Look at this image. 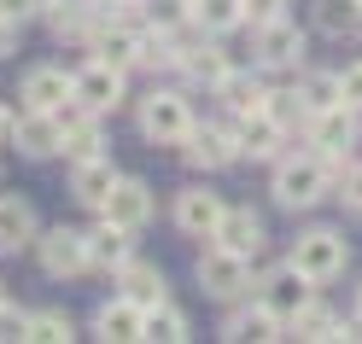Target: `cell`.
I'll use <instances>...</instances> for the list:
<instances>
[{
    "label": "cell",
    "instance_id": "6da1fadb",
    "mask_svg": "<svg viewBox=\"0 0 362 344\" xmlns=\"http://www.w3.org/2000/svg\"><path fill=\"white\" fill-rule=\"evenodd\" d=\"M339 181V170L327 164L322 152H304V158H281V170H275V204L281 210H310V204H322L327 187Z\"/></svg>",
    "mask_w": 362,
    "mask_h": 344
},
{
    "label": "cell",
    "instance_id": "7a4b0ae2",
    "mask_svg": "<svg viewBox=\"0 0 362 344\" xmlns=\"http://www.w3.org/2000/svg\"><path fill=\"white\" fill-rule=\"evenodd\" d=\"M193 129V105L187 94H175V88H152V94L141 100V134L152 146H181Z\"/></svg>",
    "mask_w": 362,
    "mask_h": 344
},
{
    "label": "cell",
    "instance_id": "3957f363",
    "mask_svg": "<svg viewBox=\"0 0 362 344\" xmlns=\"http://www.w3.org/2000/svg\"><path fill=\"white\" fill-rule=\"evenodd\" d=\"M292 263H298L315 286H327V280H339V274H345L351 245H345V234H339V227H310V234L292 239Z\"/></svg>",
    "mask_w": 362,
    "mask_h": 344
},
{
    "label": "cell",
    "instance_id": "277c9868",
    "mask_svg": "<svg viewBox=\"0 0 362 344\" xmlns=\"http://www.w3.org/2000/svg\"><path fill=\"white\" fill-rule=\"evenodd\" d=\"M199 286H205V297H216V304H234V297H245V286H252V257H240V251L211 239L199 251Z\"/></svg>",
    "mask_w": 362,
    "mask_h": 344
},
{
    "label": "cell",
    "instance_id": "5b68a950",
    "mask_svg": "<svg viewBox=\"0 0 362 344\" xmlns=\"http://www.w3.org/2000/svg\"><path fill=\"white\" fill-rule=\"evenodd\" d=\"M252 53H257V64H263V71H298V64H304V53H310V35L292 24L286 12H281V18H269V24H257Z\"/></svg>",
    "mask_w": 362,
    "mask_h": 344
},
{
    "label": "cell",
    "instance_id": "8992f818",
    "mask_svg": "<svg viewBox=\"0 0 362 344\" xmlns=\"http://www.w3.org/2000/svg\"><path fill=\"white\" fill-rule=\"evenodd\" d=\"M35 263H41V274H53V280H76V274L94 268L88 263V234H76V227H47V234H35Z\"/></svg>",
    "mask_w": 362,
    "mask_h": 344
},
{
    "label": "cell",
    "instance_id": "52a82bcc",
    "mask_svg": "<svg viewBox=\"0 0 362 344\" xmlns=\"http://www.w3.org/2000/svg\"><path fill=\"white\" fill-rule=\"evenodd\" d=\"M351 141H356V111L351 105H333V111H315L310 117V146L322 152L339 175L351 170Z\"/></svg>",
    "mask_w": 362,
    "mask_h": 344
},
{
    "label": "cell",
    "instance_id": "ba28073f",
    "mask_svg": "<svg viewBox=\"0 0 362 344\" xmlns=\"http://www.w3.org/2000/svg\"><path fill=\"white\" fill-rule=\"evenodd\" d=\"M181 158L193 170H228L240 158V141H234V123H193L187 141H181Z\"/></svg>",
    "mask_w": 362,
    "mask_h": 344
},
{
    "label": "cell",
    "instance_id": "9c48e42d",
    "mask_svg": "<svg viewBox=\"0 0 362 344\" xmlns=\"http://www.w3.org/2000/svg\"><path fill=\"white\" fill-rule=\"evenodd\" d=\"M100 216H111L117 227H129V234H141V227L158 216V193L146 187V181H134V175H117V187L105 193Z\"/></svg>",
    "mask_w": 362,
    "mask_h": 344
},
{
    "label": "cell",
    "instance_id": "30bf717a",
    "mask_svg": "<svg viewBox=\"0 0 362 344\" xmlns=\"http://www.w3.org/2000/svg\"><path fill=\"white\" fill-rule=\"evenodd\" d=\"M18 100H24V111H59L76 100V71H59V64H35V71H24V82H18Z\"/></svg>",
    "mask_w": 362,
    "mask_h": 344
},
{
    "label": "cell",
    "instance_id": "8fae6325",
    "mask_svg": "<svg viewBox=\"0 0 362 344\" xmlns=\"http://www.w3.org/2000/svg\"><path fill=\"white\" fill-rule=\"evenodd\" d=\"M257 297H263V304L275 309L281 321H292V315H298V309L310 304V297H315V280H310V274H304L298 263H286V268H269V274H263Z\"/></svg>",
    "mask_w": 362,
    "mask_h": 344
},
{
    "label": "cell",
    "instance_id": "7c38bea8",
    "mask_svg": "<svg viewBox=\"0 0 362 344\" xmlns=\"http://www.w3.org/2000/svg\"><path fill=\"white\" fill-rule=\"evenodd\" d=\"M76 105H88L94 117L117 111L123 105V71H117V64H105V59H88L82 71H76Z\"/></svg>",
    "mask_w": 362,
    "mask_h": 344
},
{
    "label": "cell",
    "instance_id": "4fadbf2b",
    "mask_svg": "<svg viewBox=\"0 0 362 344\" xmlns=\"http://www.w3.org/2000/svg\"><path fill=\"white\" fill-rule=\"evenodd\" d=\"M222 210H228V204H222V193H211V187H181L175 193V227L193 234V239H211Z\"/></svg>",
    "mask_w": 362,
    "mask_h": 344
},
{
    "label": "cell",
    "instance_id": "5bb4252c",
    "mask_svg": "<svg viewBox=\"0 0 362 344\" xmlns=\"http://www.w3.org/2000/svg\"><path fill=\"white\" fill-rule=\"evenodd\" d=\"M12 141H18L24 158H53V152H64L59 111H24V117H12Z\"/></svg>",
    "mask_w": 362,
    "mask_h": 344
},
{
    "label": "cell",
    "instance_id": "9a60e30c",
    "mask_svg": "<svg viewBox=\"0 0 362 344\" xmlns=\"http://www.w3.org/2000/svg\"><path fill=\"white\" fill-rule=\"evenodd\" d=\"M234 123V141H240V158H281L286 152V129L269 117V111H252V117H228Z\"/></svg>",
    "mask_w": 362,
    "mask_h": 344
},
{
    "label": "cell",
    "instance_id": "2e32d148",
    "mask_svg": "<svg viewBox=\"0 0 362 344\" xmlns=\"http://www.w3.org/2000/svg\"><path fill=\"white\" fill-rule=\"evenodd\" d=\"M141 321H146V304H134L129 292H117L94 309V333L105 344H129V338H141Z\"/></svg>",
    "mask_w": 362,
    "mask_h": 344
},
{
    "label": "cell",
    "instance_id": "e0dca14e",
    "mask_svg": "<svg viewBox=\"0 0 362 344\" xmlns=\"http://www.w3.org/2000/svg\"><path fill=\"white\" fill-rule=\"evenodd\" d=\"M211 94L222 100V111H228V117H252V111L269 105V82H263L257 71H228V76L211 88Z\"/></svg>",
    "mask_w": 362,
    "mask_h": 344
},
{
    "label": "cell",
    "instance_id": "ac0fdd59",
    "mask_svg": "<svg viewBox=\"0 0 362 344\" xmlns=\"http://www.w3.org/2000/svg\"><path fill=\"white\" fill-rule=\"evenodd\" d=\"M175 64H181L193 82H205V88H216L222 76L234 71V59H228V47H222V41H187V47L175 41Z\"/></svg>",
    "mask_w": 362,
    "mask_h": 344
},
{
    "label": "cell",
    "instance_id": "d6986e66",
    "mask_svg": "<svg viewBox=\"0 0 362 344\" xmlns=\"http://www.w3.org/2000/svg\"><path fill=\"white\" fill-rule=\"evenodd\" d=\"M88 47H94V59L129 71V64H141V30L123 24V18H111V24H100L94 35H88Z\"/></svg>",
    "mask_w": 362,
    "mask_h": 344
},
{
    "label": "cell",
    "instance_id": "ffe728a7",
    "mask_svg": "<svg viewBox=\"0 0 362 344\" xmlns=\"http://www.w3.org/2000/svg\"><path fill=\"white\" fill-rule=\"evenodd\" d=\"M211 239H216V245H228V251H240V257H257V251H263V216H257V210H245V204H228Z\"/></svg>",
    "mask_w": 362,
    "mask_h": 344
},
{
    "label": "cell",
    "instance_id": "44dd1931",
    "mask_svg": "<svg viewBox=\"0 0 362 344\" xmlns=\"http://www.w3.org/2000/svg\"><path fill=\"white\" fill-rule=\"evenodd\" d=\"M129 257H134V234H129V227H117L111 216H100V227H88V263H94V268L117 274Z\"/></svg>",
    "mask_w": 362,
    "mask_h": 344
},
{
    "label": "cell",
    "instance_id": "7402d4cb",
    "mask_svg": "<svg viewBox=\"0 0 362 344\" xmlns=\"http://www.w3.org/2000/svg\"><path fill=\"white\" fill-rule=\"evenodd\" d=\"M111 187H117V170H111V158H105V152H100V158H82V164H71V198H76V204L100 210Z\"/></svg>",
    "mask_w": 362,
    "mask_h": 344
},
{
    "label": "cell",
    "instance_id": "603a6c76",
    "mask_svg": "<svg viewBox=\"0 0 362 344\" xmlns=\"http://www.w3.org/2000/svg\"><path fill=\"white\" fill-rule=\"evenodd\" d=\"M35 245V210H30V198H18V193H0V251H24Z\"/></svg>",
    "mask_w": 362,
    "mask_h": 344
},
{
    "label": "cell",
    "instance_id": "cb8c5ba5",
    "mask_svg": "<svg viewBox=\"0 0 362 344\" xmlns=\"http://www.w3.org/2000/svg\"><path fill=\"white\" fill-rule=\"evenodd\" d=\"M222 338H286V321L257 297V304H245L222 321Z\"/></svg>",
    "mask_w": 362,
    "mask_h": 344
},
{
    "label": "cell",
    "instance_id": "d4e9b609",
    "mask_svg": "<svg viewBox=\"0 0 362 344\" xmlns=\"http://www.w3.org/2000/svg\"><path fill=\"white\" fill-rule=\"evenodd\" d=\"M315 30L327 41H356L362 35V0H315Z\"/></svg>",
    "mask_w": 362,
    "mask_h": 344
},
{
    "label": "cell",
    "instance_id": "484cf974",
    "mask_svg": "<svg viewBox=\"0 0 362 344\" xmlns=\"http://www.w3.org/2000/svg\"><path fill=\"white\" fill-rule=\"evenodd\" d=\"M286 338H351V327H345L327 304H315V297H310V304L286 321Z\"/></svg>",
    "mask_w": 362,
    "mask_h": 344
},
{
    "label": "cell",
    "instance_id": "4316f807",
    "mask_svg": "<svg viewBox=\"0 0 362 344\" xmlns=\"http://www.w3.org/2000/svg\"><path fill=\"white\" fill-rule=\"evenodd\" d=\"M94 0H53L47 6V30L59 41H76V35H94Z\"/></svg>",
    "mask_w": 362,
    "mask_h": 344
},
{
    "label": "cell",
    "instance_id": "83f0119b",
    "mask_svg": "<svg viewBox=\"0 0 362 344\" xmlns=\"http://www.w3.org/2000/svg\"><path fill=\"white\" fill-rule=\"evenodd\" d=\"M141 338H152V344H181V338H193V333H187V315H181L170 297H158V304H146Z\"/></svg>",
    "mask_w": 362,
    "mask_h": 344
},
{
    "label": "cell",
    "instance_id": "f1b7e54d",
    "mask_svg": "<svg viewBox=\"0 0 362 344\" xmlns=\"http://www.w3.org/2000/svg\"><path fill=\"white\" fill-rule=\"evenodd\" d=\"M117 286L134 297V304H158V297H164V274H158V263H146V257H129L117 268Z\"/></svg>",
    "mask_w": 362,
    "mask_h": 344
},
{
    "label": "cell",
    "instance_id": "f546056e",
    "mask_svg": "<svg viewBox=\"0 0 362 344\" xmlns=\"http://www.w3.org/2000/svg\"><path fill=\"white\" fill-rule=\"evenodd\" d=\"M193 24L205 35H228L234 24H245V6L240 0H193Z\"/></svg>",
    "mask_w": 362,
    "mask_h": 344
},
{
    "label": "cell",
    "instance_id": "4dcf8cb0",
    "mask_svg": "<svg viewBox=\"0 0 362 344\" xmlns=\"http://www.w3.org/2000/svg\"><path fill=\"white\" fill-rule=\"evenodd\" d=\"M263 111H269L286 134H292V129H310V105H304L298 88H269V105H263Z\"/></svg>",
    "mask_w": 362,
    "mask_h": 344
},
{
    "label": "cell",
    "instance_id": "1f68e13d",
    "mask_svg": "<svg viewBox=\"0 0 362 344\" xmlns=\"http://www.w3.org/2000/svg\"><path fill=\"white\" fill-rule=\"evenodd\" d=\"M298 94H304V105H310V117H315V111L345 105V94H339V71H310V76L298 82Z\"/></svg>",
    "mask_w": 362,
    "mask_h": 344
},
{
    "label": "cell",
    "instance_id": "d6a6232c",
    "mask_svg": "<svg viewBox=\"0 0 362 344\" xmlns=\"http://www.w3.org/2000/svg\"><path fill=\"white\" fill-rule=\"evenodd\" d=\"M30 338L35 344H71L76 338V321L64 315V309H35L30 315Z\"/></svg>",
    "mask_w": 362,
    "mask_h": 344
},
{
    "label": "cell",
    "instance_id": "836d02e7",
    "mask_svg": "<svg viewBox=\"0 0 362 344\" xmlns=\"http://www.w3.org/2000/svg\"><path fill=\"white\" fill-rule=\"evenodd\" d=\"M146 6H152V24L158 30H181L193 18V0H146Z\"/></svg>",
    "mask_w": 362,
    "mask_h": 344
},
{
    "label": "cell",
    "instance_id": "e575fe53",
    "mask_svg": "<svg viewBox=\"0 0 362 344\" xmlns=\"http://www.w3.org/2000/svg\"><path fill=\"white\" fill-rule=\"evenodd\" d=\"M339 198H345V210L362 216V164H351L345 175H339Z\"/></svg>",
    "mask_w": 362,
    "mask_h": 344
},
{
    "label": "cell",
    "instance_id": "d590c367",
    "mask_svg": "<svg viewBox=\"0 0 362 344\" xmlns=\"http://www.w3.org/2000/svg\"><path fill=\"white\" fill-rule=\"evenodd\" d=\"M339 94H345V105H351V111H362V59L339 71Z\"/></svg>",
    "mask_w": 362,
    "mask_h": 344
},
{
    "label": "cell",
    "instance_id": "8d00e7d4",
    "mask_svg": "<svg viewBox=\"0 0 362 344\" xmlns=\"http://www.w3.org/2000/svg\"><path fill=\"white\" fill-rule=\"evenodd\" d=\"M0 338H30V309L0 304Z\"/></svg>",
    "mask_w": 362,
    "mask_h": 344
},
{
    "label": "cell",
    "instance_id": "74e56055",
    "mask_svg": "<svg viewBox=\"0 0 362 344\" xmlns=\"http://www.w3.org/2000/svg\"><path fill=\"white\" fill-rule=\"evenodd\" d=\"M240 6H245V24H269V18H281L286 0H240Z\"/></svg>",
    "mask_w": 362,
    "mask_h": 344
},
{
    "label": "cell",
    "instance_id": "f35d334b",
    "mask_svg": "<svg viewBox=\"0 0 362 344\" xmlns=\"http://www.w3.org/2000/svg\"><path fill=\"white\" fill-rule=\"evenodd\" d=\"M30 12H35V0H0V18H12V24H24Z\"/></svg>",
    "mask_w": 362,
    "mask_h": 344
},
{
    "label": "cell",
    "instance_id": "ab89813d",
    "mask_svg": "<svg viewBox=\"0 0 362 344\" xmlns=\"http://www.w3.org/2000/svg\"><path fill=\"white\" fill-rule=\"evenodd\" d=\"M18 30H24V24H12V18H0V59H6V53L18 47Z\"/></svg>",
    "mask_w": 362,
    "mask_h": 344
},
{
    "label": "cell",
    "instance_id": "60d3db41",
    "mask_svg": "<svg viewBox=\"0 0 362 344\" xmlns=\"http://www.w3.org/2000/svg\"><path fill=\"white\" fill-rule=\"evenodd\" d=\"M6 134H12V111L0 105V141H6Z\"/></svg>",
    "mask_w": 362,
    "mask_h": 344
},
{
    "label": "cell",
    "instance_id": "b9f144b4",
    "mask_svg": "<svg viewBox=\"0 0 362 344\" xmlns=\"http://www.w3.org/2000/svg\"><path fill=\"white\" fill-rule=\"evenodd\" d=\"M356 321H362V286H356Z\"/></svg>",
    "mask_w": 362,
    "mask_h": 344
},
{
    "label": "cell",
    "instance_id": "7bdbcfd3",
    "mask_svg": "<svg viewBox=\"0 0 362 344\" xmlns=\"http://www.w3.org/2000/svg\"><path fill=\"white\" fill-rule=\"evenodd\" d=\"M47 6H53V0H35V12H47Z\"/></svg>",
    "mask_w": 362,
    "mask_h": 344
},
{
    "label": "cell",
    "instance_id": "ee69618b",
    "mask_svg": "<svg viewBox=\"0 0 362 344\" xmlns=\"http://www.w3.org/2000/svg\"><path fill=\"white\" fill-rule=\"evenodd\" d=\"M0 304H6V286H0Z\"/></svg>",
    "mask_w": 362,
    "mask_h": 344
}]
</instances>
